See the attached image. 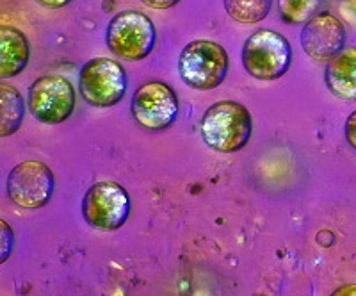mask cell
<instances>
[{
	"label": "cell",
	"mask_w": 356,
	"mask_h": 296,
	"mask_svg": "<svg viewBox=\"0 0 356 296\" xmlns=\"http://www.w3.org/2000/svg\"><path fill=\"white\" fill-rule=\"evenodd\" d=\"M202 138L212 150L221 154H234L243 150L250 143L253 132V120L243 104L222 100L211 106L202 118Z\"/></svg>",
	"instance_id": "cell-1"
},
{
	"label": "cell",
	"mask_w": 356,
	"mask_h": 296,
	"mask_svg": "<svg viewBox=\"0 0 356 296\" xmlns=\"http://www.w3.org/2000/svg\"><path fill=\"white\" fill-rule=\"evenodd\" d=\"M228 54L225 47L211 40L187 43L178 57V73L189 88L200 91L216 90L228 73Z\"/></svg>",
	"instance_id": "cell-2"
},
{
	"label": "cell",
	"mask_w": 356,
	"mask_h": 296,
	"mask_svg": "<svg viewBox=\"0 0 356 296\" xmlns=\"http://www.w3.org/2000/svg\"><path fill=\"white\" fill-rule=\"evenodd\" d=\"M292 63V47L285 36L271 29H259L243 47V66L259 81L284 77Z\"/></svg>",
	"instance_id": "cell-3"
},
{
	"label": "cell",
	"mask_w": 356,
	"mask_h": 296,
	"mask_svg": "<svg viewBox=\"0 0 356 296\" xmlns=\"http://www.w3.org/2000/svg\"><path fill=\"white\" fill-rule=\"evenodd\" d=\"M157 40L155 25L141 11H122L114 15L106 31L107 49L125 61H141L152 54Z\"/></svg>",
	"instance_id": "cell-4"
},
{
	"label": "cell",
	"mask_w": 356,
	"mask_h": 296,
	"mask_svg": "<svg viewBox=\"0 0 356 296\" xmlns=\"http://www.w3.org/2000/svg\"><path fill=\"white\" fill-rule=\"evenodd\" d=\"M125 68L109 57H95L79 72V91L89 106L113 107L127 93Z\"/></svg>",
	"instance_id": "cell-5"
},
{
	"label": "cell",
	"mask_w": 356,
	"mask_h": 296,
	"mask_svg": "<svg viewBox=\"0 0 356 296\" xmlns=\"http://www.w3.org/2000/svg\"><path fill=\"white\" fill-rule=\"evenodd\" d=\"M130 215V196L118 182L104 180L86 191L82 198V216L89 227L111 232L125 225Z\"/></svg>",
	"instance_id": "cell-6"
},
{
	"label": "cell",
	"mask_w": 356,
	"mask_h": 296,
	"mask_svg": "<svg viewBox=\"0 0 356 296\" xmlns=\"http://www.w3.org/2000/svg\"><path fill=\"white\" fill-rule=\"evenodd\" d=\"M75 90L63 75H43L29 88V111L38 122L59 125L75 109Z\"/></svg>",
	"instance_id": "cell-7"
},
{
	"label": "cell",
	"mask_w": 356,
	"mask_h": 296,
	"mask_svg": "<svg viewBox=\"0 0 356 296\" xmlns=\"http://www.w3.org/2000/svg\"><path fill=\"white\" fill-rule=\"evenodd\" d=\"M180 104L171 86L161 81H150L139 86L130 102V113L143 129H170L178 118Z\"/></svg>",
	"instance_id": "cell-8"
},
{
	"label": "cell",
	"mask_w": 356,
	"mask_h": 296,
	"mask_svg": "<svg viewBox=\"0 0 356 296\" xmlns=\"http://www.w3.org/2000/svg\"><path fill=\"white\" fill-rule=\"evenodd\" d=\"M54 173L44 162L24 161L13 168L6 180V191L13 203L24 209H40L54 195Z\"/></svg>",
	"instance_id": "cell-9"
},
{
	"label": "cell",
	"mask_w": 356,
	"mask_h": 296,
	"mask_svg": "<svg viewBox=\"0 0 356 296\" xmlns=\"http://www.w3.org/2000/svg\"><path fill=\"white\" fill-rule=\"evenodd\" d=\"M348 33L342 22L330 13H319L301 31V47L314 61H330L346 49Z\"/></svg>",
	"instance_id": "cell-10"
},
{
	"label": "cell",
	"mask_w": 356,
	"mask_h": 296,
	"mask_svg": "<svg viewBox=\"0 0 356 296\" xmlns=\"http://www.w3.org/2000/svg\"><path fill=\"white\" fill-rule=\"evenodd\" d=\"M324 82L330 93L340 100H356V47H346L324 68Z\"/></svg>",
	"instance_id": "cell-11"
},
{
	"label": "cell",
	"mask_w": 356,
	"mask_h": 296,
	"mask_svg": "<svg viewBox=\"0 0 356 296\" xmlns=\"http://www.w3.org/2000/svg\"><path fill=\"white\" fill-rule=\"evenodd\" d=\"M31 57L29 40L20 29L11 25L0 27V77L11 79L25 70Z\"/></svg>",
	"instance_id": "cell-12"
},
{
	"label": "cell",
	"mask_w": 356,
	"mask_h": 296,
	"mask_svg": "<svg viewBox=\"0 0 356 296\" xmlns=\"http://www.w3.org/2000/svg\"><path fill=\"white\" fill-rule=\"evenodd\" d=\"M24 98L13 86H0V136L15 134L24 122Z\"/></svg>",
	"instance_id": "cell-13"
},
{
	"label": "cell",
	"mask_w": 356,
	"mask_h": 296,
	"mask_svg": "<svg viewBox=\"0 0 356 296\" xmlns=\"http://www.w3.org/2000/svg\"><path fill=\"white\" fill-rule=\"evenodd\" d=\"M232 20L239 24H259L269 15L273 0H222Z\"/></svg>",
	"instance_id": "cell-14"
},
{
	"label": "cell",
	"mask_w": 356,
	"mask_h": 296,
	"mask_svg": "<svg viewBox=\"0 0 356 296\" xmlns=\"http://www.w3.org/2000/svg\"><path fill=\"white\" fill-rule=\"evenodd\" d=\"M324 0H278L282 20L289 25H305L319 15Z\"/></svg>",
	"instance_id": "cell-15"
},
{
	"label": "cell",
	"mask_w": 356,
	"mask_h": 296,
	"mask_svg": "<svg viewBox=\"0 0 356 296\" xmlns=\"http://www.w3.org/2000/svg\"><path fill=\"white\" fill-rule=\"evenodd\" d=\"M0 227H2V254H0V260L6 263L11 256L13 244H15V237H13V231L8 224H6L4 219L0 221Z\"/></svg>",
	"instance_id": "cell-16"
},
{
	"label": "cell",
	"mask_w": 356,
	"mask_h": 296,
	"mask_svg": "<svg viewBox=\"0 0 356 296\" xmlns=\"http://www.w3.org/2000/svg\"><path fill=\"white\" fill-rule=\"evenodd\" d=\"M344 134H346V139H348L349 146H353V148L356 150V111H353V113L348 116V120H346Z\"/></svg>",
	"instance_id": "cell-17"
},
{
	"label": "cell",
	"mask_w": 356,
	"mask_h": 296,
	"mask_svg": "<svg viewBox=\"0 0 356 296\" xmlns=\"http://www.w3.org/2000/svg\"><path fill=\"white\" fill-rule=\"evenodd\" d=\"M141 2L152 9H170L177 6L180 0H141Z\"/></svg>",
	"instance_id": "cell-18"
},
{
	"label": "cell",
	"mask_w": 356,
	"mask_h": 296,
	"mask_svg": "<svg viewBox=\"0 0 356 296\" xmlns=\"http://www.w3.org/2000/svg\"><path fill=\"white\" fill-rule=\"evenodd\" d=\"M36 4L43 6V8L47 9H59V8H65V6H68L72 0H34Z\"/></svg>",
	"instance_id": "cell-19"
},
{
	"label": "cell",
	"mask_w": 356,
	"mask_h": 296,
	"mask_svg": "<svg viewBox=\"0 0 356 296\" xmlns=\"http://www.w3.org/2000/svg\"><path fill=\"white\" fill-rule=\"evenodd\" d=\"M330 296H356V284L340 286Z\"/></svg>",
	"instance_id": "cell-20"
}]
</instances>
